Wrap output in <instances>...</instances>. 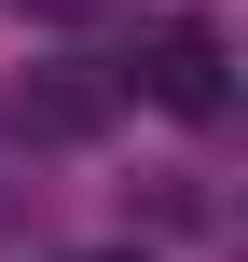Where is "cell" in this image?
Returning <instances> with one entry per match:
<instances>
[{
    "label": "cell",
    "instance_id": "obj_1",
    "mask_svg": "<svg viewBox=\"0 0 248 262\" xmlns=\"http://www.w3.org/2000/svg\"><path fill=\"white\" fill-rule=\"evenodd\" d=\"M138 97H152V111H179V124H221V111H235V41H221V28H193V14H179V28H152V41H138Z\"/></svg>",
    "mask_w": 248,
    "mask_h": 262
},
{
    "label": "cell",
    "instance_id": "obj_2",
    "mask_svg": "<svg viewBox=\"0 0 248 262\" xmlns=\"http://www.w3.org/2000/svg\"><path fill=\"white\" fill-rule=\"evenodd\" d=\"M97 262H124V249H97Z\"/></svg>",
    "mask_w": 248,
    "mask_h": 262
}]
</instances>
